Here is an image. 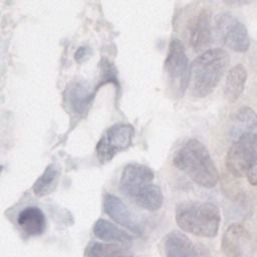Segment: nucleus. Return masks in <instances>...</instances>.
<instances>
[{"label":"nucleus","mask_w":257,"mask_h":257,"mask_svg":"<svg viewBox=\"0 0 257 257\" xmlns=\"http://www.w3.org/2000/svg\"><path fill=\"white\" fill-rule=\"evenodd\" d=\"M153 170L141 164H128L122 170L119 190L140 208L155 212L164 203L162 189L154 183Z\"/></svg>","instance_id":"1"},{"label":"nucleus","mask_w":257,"mask_h":257,"mask_svg":"<svg viewBox=\"0 0 257 257\" xmlns=\"http://www.w3.org/2000/svg\"><path fill=\"white\" fill-rule=\"evenodd\" d=\"M173 164L201 187L213 188L219 181V173L209 151L198 140H189L176 153Z\"/></svg>","instance_id":"2"},{"label":"nucleus","mask_w":257,"mask_h":257,"mask_svg":"<svg viewBox=\"0 0 257 257\" xmlns=\"http://www.w3.org/2000/svg\"><path fill=\"white\" fill-rule=\"evenodd\" d=\"M175 220L184 232L198 237L213 238L218 234L221 214L219 208L212 203L188 202L176 207Z\"/></svg>","instance_id":"3"},{"label":"nucleus","mask_w":257,"mask_h":257,"mask_svg":"<svg viewBox=\"0 0 257 257\" xmlns=\"http://www.w3.org/2000/svg\"><path fill=\"white\" fill-rule=\"evenodd\" d=\"M229 64V55L221 48L202 52L191 64V88L197 97L210 94L220 82Z\"/></svg>","instance_id":"4"},{"label":"nucleus","mask_w":257,"mask_h":257,"mask_svg":"<svg viewBox=\"0 0 257 257\" xmlns=\"http://www.w3.org/2000/svg\"><path fill=\"white\" fill-rule=\"evenodd\" d=\"M164 68L175 92L183 93L190 83L191 67H189V59L180 40L175 39L170 43Z\"/></svg>","instance_id":"5"},{"label":"nucleus","mask_w":257,"mask_h":257,"mask_svg":"<svg viewBox=\"0 0 257 257\" xmlns=\"http://www.w3.org/2000/svg\"><path fill=\"white\" fill-rule=\"evenodd\" d=\"M134 133V127L127 123H115L107 128L95 148L98 161L107 163L116 154L126 150L132 145Z\"/></svg>","instance_id":"6"},{"label":"nucleus","mask_w":257,"mask_h":257,"mask_svg":"<svg viewBox=\"0 0 257 257\" xmlns=\"http://www.w3.org/2000/svg\"><path fill=\"white\" fill-rule=\"evenodd\" d=\"M216 31L224 44L236 52H246L250 38L246 26L230 13H222L216 18Z\"/></svg>","instance_id":"7"},{"label":"nucleus","mask_w":257,"mask_h":257,"mask_svg":"<svg viewBox=\"0 0 257 257\" xmlns=\"http://www.w3.org/2000/svg\"><path fill=\"white\" fill-rule=\"evenodd\" d=\"M102 207L104 213L115 223L124 227L132 233L138 235L142 234L140 222L120 198L113 194L106 193L103 196Z\"/></svg>","instance_id":"8"},{"label":"nucleus","mask_w":257,"mask_h":257,"mask_svg":"<svg viewBox=\"0 0 257 257\" xmlns=\"http://www.w3.org/2000/svg\"><path fill=\"white\" fill-rule=\"evenodd\" d=\"M251 138L252 136H246L234 141L227 152L226 167L235 177L247 175L251 153Z\"/></svg>","instance_id":"9"},{"label":"nucleus","mask_w":257,"mask_h":257,"mask_svg":"<svg viewBox=\"0 0 257 257\" xmlns=\"http://www.w3.org/2000/svg\"><path fill=\"white\" fill-rule=\"evenodd\" d=\"M249 234L240 224H231L222 238V249L228 257H245Z\"/></svg>","instance_id":"10"},{"label":"nucleus","mask_w":257,"mask_h":257,"mask_svg":"<svg viewBox=\"0 0 257 257\" xmlns=\"http://www.w3.org/2000/svg\"><path fill=\"white\" fill-rule=\"evenodd\" d=\"M166 257H200L193 242L183 233L172 231L164 238Z\"/></svg>","instance_id":"11"},{"label":"nucleus","mask_w":257,"mask_h":257,"mask_svg":"<svg viewBox=\"0 0 257 257\" xmlns=\"http://www.w3.org/2000/svg\"><path fill=\"white\" fill-rule=\"evenodd\" d=\"M189 41L191 47L196 52H200L210 45L212 41V26L211 16L207 10H202L195 19Z\"/></svg>","instance_id":"12"},{"label":"nucleus","mask_w":257,"mask_h":257,"mask_svg":"<svg viewBox=\"0 0 257 257\" xmlns=\"http://www.w3.org/2000/svg\"><path fill=\"white\" fill-rule=\"evenodd\" d=\"M17 223L21 230L28 236H39L46 229V217L43 211L35 206L22 209L17 217Z\"/></svg>","instance_id":"13"},{"label":"nucleus","mask_w":257,"mask_h":257,"mask_svg":"<svg viewBox=\"0 0 257 257\" xmlns=\"http://www.w3.org/2000/svg\"><path fill=\"white\" fill-rule=\"evenodd\" d=\"M231 136L234 141L246 137L257 135V114L249 106L240 107L232 117Z\"/></svg>","instance_id":"14"},{"label":"nucleus","mask_w":257,"mask_h":257,"mask_svg":"<svg viewBox=\"0 0 257 257\" xmlns=\"http://www.w3.org/2000/svg\"><path fill=\"white\" fill-rule=\"evenodd\" d=\"M92 231L94 236L103 242L128 244L134 240L133 236L128 234V232L104 219L96 220Z\"/></svg>","instance_id":"15"},{"label":"nucleus","mask_w":257,"mask_h":257,"mask_svg":"<svg viewBox=\"0 0 257 257\" xmlns=\"http://www.w3.org/2000/svg\"><path fill=\"white\" fill-rule=\"evenodd\" d=\"M93 96L94 92H92L85 84L80 82L72 83L66 90V99L70 107L79 115L86 113Z\"/></svg>","instance_id":"16"},{"label":"nucleus","mask_w":257,"mask_h":257,"mask_svg":"<svg viewBox=\"0 0 257 257\" xmlns=\"http://www.w3.org/2000/svg\"><path fill=\"white\" fill-rule=\"evenodd\" d=\"M247 80V71L242 64L233 66L227 76L224 86L225 98L230 102H235L243 93Z\"/></svg>","instance_id":"17"},{"label":"nucleus","mask_w":257,"mask_h":257,"mask_svg":"<svg viewBox=\"0 0 257 257\" xmlns=\"http://www.w3.org/2000/svg\"><path fill=\"white\" fill-rule=\"evenodd\" d=\"M60 171L59 168L54 165H48L44 172L38 177L32 187V191L36 197L42 198L51 194L57 187L59 181Z\"/></svg>","instance_id":"18"},{"label":"nucleus","mask_w":257,"mask_h":257,"mask_svg":"<svg viewBox=\"0 0 257 257\" xmlns=\"http://www.w3.org/2000/svg\"><path fill=\"white\" fill-rule=\"evenodd\" d=\"M85 257H135L124 247L114 243L90 242Z\"/></svg>","instance_id":"19"},{"label":"nucleus","mask_w":257,"mask_h":257,"mask_svg":"<svg viewBox=\"0 0 257 257\" xmlns=\"http://www.w3.org/2000/svg\"><path fill=\"white\" fill-rule=\"evenodd\" d=\"M248 182L252 186H257V135L252 136L251 138V153L249 168L247 172Z\"/></svg>","instance_id":"20"},{"label":"nucleus","mask_w":257,"mask_h":257,"mask_svg":"<svg viewBox=\"0 0 257 257\" xmlns=\"http://www.w3.org/2000/svg\"><path fill=\"white\" fill-rule=\"evenodd\" d=\"M227 5L237 7V6H242L245 4L250 3L252 0H223Z\"/></svg>","instance_id":"21"},{"label":"nucleus","mask_w":257,"mask_h":257,"mask_svg":"<svg viewBox=\"0 0 257 257\" xmlns=\"http://www.w3.org/2000/svg\"><path fill=\"white\" fill-rule=\"evenodd\" d=\"M86 54V52H85V48L84 47H81V48H79L78 50H77V52H76V55H75V58L76 59H82L83 58V56Z\"/></svg>","instance_id":"22"}]
</instances>
